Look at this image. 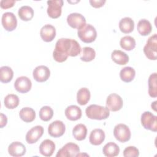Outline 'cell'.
<instances>
[{"mask_svg": "<svg viewBox=\"0 0 157 157\" xmlns=\"http://www.w3.org/2000/svg\"><path fill=\"white\" fill-rule=\"evenodd\" d=\"M82 48L78 42L72 39L61 38L57 40L53 52V59L58 62L65 61L67 57H74L81 53Z\"/></svg>", "mask_w": 157, "mask_h": 157, "instance_id": "1", "label": "cell"}, {"mask_svg": "<svg viewBox=\"0 0 157 157\" xmlns=\"http://www.w3.org/2000/svg\"><path fill=\"white\" fill-rule=\"evenodd\" d=\"M85 113L88 118L97 120L107 119L110 115V110L107 107L97 104H91L87 107Z\"/></svg>", "mask_w": 157, "mask_h": 157, "instance_id": "2", "label": "cell"}, {"mask_svg": "<svg viewBox=\"0 0 157 157\" xmlns=\"http://www.w3.org/2000/svg\"><path fill=\"white\" fill-rule=\"evenodd\" d=\"M79 39L85 43H91L97 37V31L95 28L90 24H85L77 31Z\"/></svg>", "mask_w": 157, "mask_h": 157, "instance_id": "3", "label": "cell"}, {"mask_svg": "<svg viewBox=\"0 0 157 157\" xmlns=\"http://www.w3.org/2000/svg\"><path fill=\"white\" fill-rule=\"evenodd\" d=\"M144 52L147 58L150 60H156L157 58V35L150 36L144 47Z\"/></svg>", "mask_w": 157, "mask_h": 157, "instance_id": "4", "label": "cell"}, {"mask_svg": "<svg viewBox=\"0 0 157 157\" xmlns=\"http://www.w3.org/2000/svg\"><path fill=\"white\" fill-rule=\"evenodd\" d=\"M113 135L118 141L124 143L130 140L131 132L127 125L120 123L115 126L113 129Z\"/></svg>", "mask_w": 157, "mask_h": 157, "instance_id": "5", "label": "cell"}, {"mask_svg": "<svg viewBox=\"0 0 157 157\" xmlns=\"http://www.w3.org/2000/svg\"><path fill=\"white\" fill-rule=\"evenodd\" d=\"M142 126L148 130L153 132L157 131V117L149 111L142 113L140 119Z\"/></svg>", "mask_w": 157, "mask_h": 157, "instance_id": "6", "label": "cell"}, {"mask_svg": "<svg viewBox=\"0 0 157 157\" xmlns=\"http://www.w3.org/2000/svg\"><path fill=\"white\" fill-rule=\"evenodd\" d=\"M80 153L79 147L74 143L69 142L65 144L60 148L57 154L56 157H74L77 156Z\"/></svg>", "mask_w": 157, "mask_h": 157, "instance_id": "7", "label": "cell"}, {"mask_svg": "<svg viewBox=\"0 0 157 157\" xmlns=\"http://www.w3.org/2000/svg\"><path fill=\"white\" fill-rule=\"evenodd\" d=\"M47 3L48 4L47 12L50 18H57L61 16L63 6V0L48 1Z\"/></svg>", "mask_w": 157, "mask_h": 157, "instance_id": "8", "label": "cell"}, {"mask_svg": "<svg viewBox=\"0 0 157 157\" xmlns=\"http://www.w3.org/2000/svg\"><path fill=\"white\" fill-rule=\"evenodd\" d=\"M106 107L112 112L120 110L123 105V101L120 96L116 93L109 94L106 99Z\"/></svg>", "mask_w": 157, "mask_h": 157, "instance_id": "9", "label": "cell"}, {"mask_svg": "<svg viewBox=\"0 0 157 157\" xmlns=\"http://www.w3.org/2000/svg\"><path fill=\"white\" fill-rule=\"evenodd\" d=\"M1 22L3 28L7 31H13L17 26V19L13 13L7 12L2 14Z\"/></svg>", "mask_w": 157, "mask_h": 157, "instance_id": "10", "label": "cell"}, {"mask_svg": "<svg viewBox=\"0 0 157 157\" xmlns=\"http://www.w3.org/2000/svg\"><path fill=\"white\" fill-rule=\"evenodd\" d=\"M66 126L64 123L60 120H55L51 123L48 127V132L53 137H59L65 132Z\"/></svg>", "mask_w": 157, "mask_h": 157, "instance_id": "11", "label": "cell"}, {"mask_svg": "<svg viewBox=\"0 0 157 157\" xmlns=\"http://www.w3.org/2000/svg\"><path fill=\"white\" fill-rule=\"evenodd\" d=\"M67 23L71 28L78 29L86 24V19L81 13L74 12L68 15Z\"/></svg>", "mask_w": 157, "mask_h": 157, "instance_id": "12", "label": "cell"}, {"mask_svg": "<svg viewBox=\"0 0 157 157\" xmlns=\"http://www.w3.org/2000/svg\"><path fill=\"white\" fill-rule=\"evenodd\" d=\"M50 75L49 68L44 65L38 66L33 70V76L37 82H44L47 81Z\"/></svg>", "mask_w": 157, "mask_h": 157, "instance_id": "13", "label": "cell"}, {"mask_svg": "<svg viewBox=\"0 0 157 157\" xmlns=\"http://www.w3.org/2000/svg\"><path fill=\"white\" fill-rule=\"evenodd\" d=\"M32 86L31 80L26 76L18 77L14 83L15 90L20 93H26L30 91Z\"/></svg>", "mask_w": 157, "mask_h": 157, "instance_id": "14", "label": "cell"}, {"mask_svg": "<svg viewBox=\"0 0 157 157\" xmlns=\"http://www.w3.org/2000/svg\"><path fill=\"white\" fill-rule=\"evenodd\" d=\"M44 134V128L37 125L31 128L26 134V141L28 144H33L37 142Z\"/></svg>", "mask_w": 157, "mask_h": 157, "instance_id": "15", "label": "cell"}, {"mask_svg": "<svg viewBox=\"0 0 157 157\" xmlns=\"http://www.w3.org/2000/svg\"><path fill=\"white\" fill-rule=\"evenodd\" d=\"M40 36L44 41L46 42H52L56 36V29L52 25H45L40 29Z\"/></svg>", "mask_w": 157, "mask_h": 157, "instance_id": "16", "label": "cell"}, {"mask_svg": "<svg viewBox=\"0 0 157 157\" xmlns=\"http://www.w3.org/2000/svg\"><path fill=\"white\" fill-rule=\"evenodd\" d=\"M55 150V144L50 139L43 140L39 145V152L44 156H51Z\"/></svg>", "mask_w": 157, "mask_h": 157, "instance_id": "17", "label": "cell"}, {"mask_svg": "<svg viewBox=\"0 0 157 157\" xmlns=\"http://www.w3.org/2000/svg\"><path fill=\"white\" fill-rule=\"evenodd\" d=\"M26 147L21 142L16 141L11 143L8 147V152L10 155L15 157L23 156L26 153Z\"/></svg>", "mask_w": 157, "mask_h": 157, "instance_id": "18", "label": "cell"}, {"mask_svg": "<svg viewBox=\"0 0 157 157\" xmlns=\"http://www.w3.org/2000/svg\"><path fill=\"white\" fill-rule=\"evenodd\" d=\"M105 137L104 131L101 129L96 128L90 132L89 140L90 144L93 145H99L104 141Z\"/></svg>", "mask_w": 157, "mask_h": 157, "instance_id": "19", "label": "cell"}, {"mask_svg": "<svg viewBox=\"0 0 157 157\" xmlns=\"http://www.w3.org/2000/svg\"><path fill=\"white\" fill-rule=\"evenodd\" d=\"M66 118L71 121H76L82 117V110L76 105H71L68 106L64 111Z\"/></svg>", "mask_w": 157, "mask_h": 157, "instance_id": "20", "label": "cell"}, {"mask_svg": "<svg viewBox=\"0 0 157 157\" xmlns=\"http://www.w3.org/2000/svg\"><path fill=\"white\" fill-rule=\"evenodd\" d=\"M119 28L123 33H130L134 30V22L130 17H124L121 18L119 22Z\"/></svg>", "mask_w": 157, "mask_h": 157, "instance_id": "21", "label": "cell"}, {"mask_svg": "<svg viewBox=\"0 0 157 157\" xmlns=\"http://www.w3.org/2000/svg\"><path fill=\"white\" fill-rule=\"evenodd\" d=\"M112 59L119 65H124L129 61L128 55L124 52L120 50H115L111 54Z\"/></svg>", "mask_w": 157, "mask_h": 157, "instance_id": "22", "label": "cell"}, {"mask_svg": "<svg viewBox=\"0 0 157 157\" xmlns=\"http://www.w3.org/2000/svg\"><path fill=\"white\" fill-rule=\"evenodd\" d=\"M102 152L105 156L114 157L118 155L120 153V148L115 143L110 142L107 143L103 147Z\"/></svg>", "mask_w": 157, "mask_h": 157, "instance_id": "23", "label": "cell"}, {"mask_svg": "<svg viewBox=\"0 0 157 157\" xmlns=\"http://www.w3.org/2000/svg\"><path fill=\"white\" fill-rule=\"evenodd\" d=\"M20 118L26 123H30L34 120L36 112L33 109L29 107L22 108L19 112Z\"/></svg>", "mask_w": 157, "mask_h": 157, "instance_id": "24", "label": "cell"}, {"mask_svg": "<svg viewBox=\"0 0 157 157\" xmlns=\"http://www.w3.org/2000/svg\"><path fill=\"white\" fill-rule=\"evenodd\" d=\"M86 134L87 128L83 124H77L72 129V135L77 140L81 141L85 139Z\"/></svg>", "mask_w": 157, "mask_h": 157, "instance_id": "25", "label": "cell"}, {"mask_svg": "<svg viewBox=\"0 0 157 157\" xmlns=\"http://www.w3.org/2000/svg\"><path fill=\"white\" fill-rule=\"evenodd\" d=\"M136 75V71L134 68L130 66L123 67L120 72V77L122 81L129 83L133 80Z\"/></svg>", "mask_w": 157, "mask_h": 157, "instance_id": "26", "label": "cell"}, {"mask_svg": "<svg viewBox=\"0 0 157 157\" xmlns=\"http://www.w3.org/2000/svg\"><path fill=\"white\" fill-rule=\"evenodd\" d=\"M137 29L141 36H146L150 34L151 32L152 26L148 20L146 19H141L137 23Z\"/></svg>", "mask_w": 157, "mask_h": 157, "instance_id": "27", "label": "cell"}, {"mask_svg": "<svg viewBox=\"0 0 157 157\" xmlns=\"http://www.w3.org/2000/svg\"><path fill=\"white\" fill-rule=\"evenodd\" d=\"M18 15L23 21H29L33 18L34 10L29 6H23L18 9Z\"/></svg>", "mask_w": 157, "mask_h": 157, "instance_id": "28", "label": "cell"}, {"mask_svg": "<svg viewBox=\"0 0 157 157\" xmlns=\"http://www.w3.org/2000/svg\"><path fill=\"white\" fill-rule=\"evenodd\" d=\"M91 94L90 90L87 88H82L77 91V101L81 105H86L90 101Z\"/></svg>", "mask_w": 157, "mask_h": 157, "instance_id": "29", "label": "cell"}, {"mask_svg": "<svg viewBox=\"0 0 157 157\" xmlns=\"http://www.w3.org/2000/svg\"><path fill=\"white\" fill-rule=\"evenodd\" d=\"M13 77V71L11 67L4 66L0 68V80L2 83H7L10 82Z\"/></svg>", "mask_w": 157, "mask_h": 157, "instance_id": "30", "label": "cell"}, {"mask_svg": "<svg viewBox=\"0 0 157 157\" xmlns=\"http://www.w3.org/2000/svg\"><path fill=\"white\" fill-rule=\"evenodd\" d=\"M120 45L123 49L127 51H131L135 48L136 43L134 37L130 36H125L121 38Z\"/></svg>", "mask_w": 157, "mask_h": 157, "instance_id": "31", "label": "cell"}, {"mask_svg": "<svg viewBox=\"0 0 157 157\" xmlns=\"http://www.w3.org/2000/svg\"><path fill=\"white\" fill-rule=\"evenodd\" d=\"M157 74L156 72L151 74L148 80V94L151 98H156L157 96Z\"/></svg>", "mask_w": 157, "mask_h": 157, "instance_id": "32", "label": "cell"}, {"mask_svg": "<svg viewBox=\"0 0 157 157\" xmlns=\"http://www.w3.org/2000/svg\"><path fill=\"white\" fill-rule=\"evenodd\" d=\"M19 98L17 95L15 94H7L4 99V105L9 109H13L16 108L19 104Z\"/></svg>", "mask_w": 157, "mask_h": 157, "instance_id": "33", "label": "cell"}, {"mask_svg": "<svg viewBox=\"0 0 157 157\" xmlns=\"http://www.w3.org/2000/svg\"><path fill=\"white\" fill-rule=\"evenodd\" d=\"M96 56L95 50L90 47H85L82 48L80 59L84 62H90L93 61Z\"/></svg>", "mask_w": 157, "mask_h": 157, "instance_id": "34", "label": "cell"}, {"mask_svg": "<svg viewBox=\"0 0 157 157\" xmlns=\"http://www.w3.org/2000/svg\"><path fill=\"white\" fill-rule=\"evenodd\" d=\"M39 117L44 121H48L50 120L53 116V110L51 107L48 105L43 106L39 110Z\"/></svg>", "mask_w": 157, "mask_h": 157, "instance_id": "35", "label": "cell"}, {"mask_svg": "<svg viewBox=\"0 0 157 157\" xmlns=\"http://www.w3.org/2000/svg\"><path fill=\"white\" fill-rule=\"evenodd\" d=\"M139 155V151L134 146L127 147L123 151V156L124 157H137Z\"/></svg>", "mask_w": 157, "mask_h": 157, "instance_id": "36", "label": "cell"}, {"mask_svg": "<svg viewBox=\"0 0 157 157\" xmlns=\"http://www.w3.org/2000/svg\"><path fill=\"white\" fill-rule=\"evenodd\" d=\"M15 3L14 0H2L0 1V6L2 9H7L12 7Z\"/></svg>", "mask_w": 157, "mask_h": 157, "instance_id": "37", "label": "cell"}, {"mask_svg": "<svg viewBox=\"0 0 157 157\" xmlns=\"http://www.w3.org/2000/svg\"><path fill=\"white\" fill-rule=\"evenodd\" d=\"M90 4L94 8H99L104 6L105 3V0H90Z\"/></svg>", "mask_w": 157, "mask_h": 157, "instance_id": "38", "label": "cell"}, {"mask_svg": "<svg viewBox=\"0 0 157 157\" xmlns=\"http://www.w3.org/2000/svg\"><path fill=\"white\" fill-rule=\"evenodd\" d=\"M0 119H1V121H0V128H2L3 127H4L7 123V116L6 115H4L2 113H0Z\"/></svg>", "mask_w": 157, "mask_h": 157, "instance_id": "39", "label": "cell"}, {"mask_svg": "<svg viewBox=\"0 0 157 157\" xmlns=\"http://www.w3.org/2000/svg\"><path fill=\"white\" fill-rule=\"evenodd\" d=\"M156 101H154L153 103H151V109L153 108V109L155 110V111H156Z\"/></svg>", "mask_w": 157, "mask_h": 157, "instance_id": "40", "label": "cell"}]
</instances>
